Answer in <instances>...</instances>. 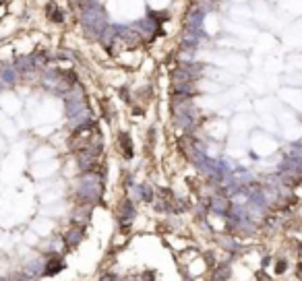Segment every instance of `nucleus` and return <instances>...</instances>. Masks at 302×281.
Listing matches in <instances>:
<instances>
[{
    "label": "nucleus",
    "instance_id": "1",
    "mask_svg": "<svg viewBox=\"0 0 302 281\" xmlns=\"http://www.w3.org/2000/svg\"><path fill=\"white\" fill-rule=\"evenodd\" d=\"M79 21H81L83 31L87 33V38H91V40H100L101 31L110 25L108 15L103 11L101 2H98V0H81Z\"/></svg>",
    "mask_w": 302,
    "mask_h": 281
},
{
    "label": "nucleus",
    "instance_id": "2",
    "mask_svg": "<svg viewBox=\"0 0 302 281\" xmlns=\"http://www.w3.org/2000/svg\"><path fill=\"white\" fill-rule=\"evenodd\" d=\"M79 195L85 201H98L101 195V178L96 172H85L79 180Z\"/></svg>",
    "mask_w": 302,
    "mask_h": 281
},
{
    "label": "nucleus",
    "instance_id": "3",
    "mask_svg": "<svg viewBox=\"0 0 302 281\" xmlns=\"http://www.w3.org/2000/svg\"><path fill=\"white\" fill-rule=\"evenodd\" d=\"M209 207L215 211V213H230V209H232V201L228 197H223V195H215L211 197L209 201Z\"/></svg>",
    "mask_w": 302,
    "mask_h": 281
},
{
    "label": "nucleus",
    "instance_id": "4",
    "mask_svg": "<svg viewBox=\"0 0 302 281\" xmlns=\"http://www.w3.org/2000/svg\"><path fill=\"white\" fill-rule=\"evenodd\" d=\"M46 13H48V19H50V21H54V23H62V21H64L62 8H58V4H54V2L46 6Z\"/></svg>",
    "mask_w": 302,
    "mask_h": 281
},
{
    "label": "nucleus",
    "instance_id": "5",
    "mask_svg": "<svg viewBox=\"0 0 302 281\" xmlns=\"http://www.w3.org/2000/svg\"><path fill=\"white\" fill-rule=\"evenodd\" d=\"M120 217H122V221H128V219L135 217V207L131 201H124L122 207H120Z\"/></svg>",
    "mask_w": 302,
    "mask_h": 281
},
{
    "label": "nucleus",
    "instance_id": "6",
    "mask_svg": "<svg viewBox=\"0 0 302 281\" xmlns=\"http://www.w3.org/2000/svg\"><path fill=\"white\" fill-rule=\"evenodd\" d=\"M286 157H290V160H298V161H302V143L290 145V147H288V151H286Z\"/></svg>",
    "mask_w": 302,
    "mask_h": 281
},
{
    "label": "nucleus",
    "instance_id": "7",
    "mask_svg": "<svg viewBox=\"0 0 302 281\" xmlns=\"http://www.w3.org/2000/svg\"><path fill=\"white\" fill-rule=\"evenodd\" d=\"M81 238H83V230H81V227H75V230H71L66 234V242L68 244H77Z\"/></svg>",
    "mask_w": 302,
    "mask_h": 281
},
{
    "label": "nucleus",
    "instance_id": "8",
    "mask_svg": "<svg viewBox=\"0 0 302 281\" xmlns=\"http://www.w3.org/2000/svg\"><path fill=\"white\" fill-rule=\"evenodd\" d=\"M120 143H122L124 155H126V157H131V140H128V137H126V135H122V137H120Z\"/></svg>",
    "mask_w": 302,
    "mask_h": 281
},
{
    "label": "nucleus",
    "instance_id": "9",
    "mask_svg": "<svg viewBox=\"0 0 302 281\" xmlns=\"http://www.w3.org/2000/svg\"><path fill=\"white\" fill-rule=\"evenodd\" d=\"M40 267H41V262L40 261H36V262H29L27 265V275H33V273H40Z\"/></svg>",
    "mask_w": 302,
    "mask_h": 281
},
{
    "label": "nucleus",
    "instance_id": "10",
    "mask_svg": "<svg viewBox=\"0 0 302 281\" xmlns=\"http://www.w3.org/2000/svg\"><path fill=\"white\" fill-rule=\"evenodd\" d=\"M62 269V261H56V262H50L48 269H46V273H56V271Z\"/></svg>",
    "mask_w": 302,
    "mask_h": 281
},
{
    "label": "nucleus",
    "instance_id": "11",
    "mask_svg": "<svg viewBox=\"0 0 302 281\" xmlns=\"http://www.w3.org/2000/svg\"><path fill=\"white\" fill-rule=\"evenodd\" d=\"M228 275H230V269H228V267H223V269L220 271V273H215V279H218V281H223Z\"/></svg>",
    "mask_w": 302,
    "mask_h": 281
},
{
    "label": "nucleus",
    "instance_id": "12",
    "mask_svg": "<svg viewBox=\"0 0 302 281\" xmlns=\"http://www.w3.org/2000/svg\"><path fill=\"white\" fill-rule=\"evenodd\" d=\"M68 2H73V4H77V6H79V4H81V0H68Z\"/></svg>",
    "mask_w": 302,
    "mask_h": 281
}]
</instances>
